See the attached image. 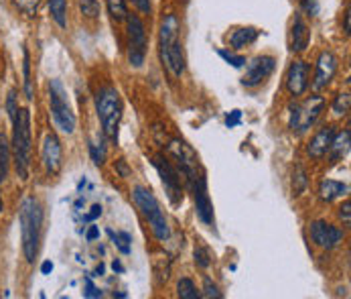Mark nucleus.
<instances>
[{
    "label": "nucleus",
    "mask_w": 351,
    "mask_h": 299,
    "mask_svg": "<svg viewBox=\"0 0 351 299\" xmlns=\"http://www.w3.org/2000/svg\"><path fill=\"white\" fill-rule=\"evenodd\" d=\"M325 106H327V100L321 94H313V96L301 100V102L291 104L289 106V129H291V133L297 137L306 135L317 124L321 114L325 112Z\"/></svg>",
    "instance_id": "obj_6"
},
{
    "label": "nucleus",
    "mask_w": 351,
    "mask_h": 299,
    "mask_svg": "<svg viewBox=\"0 0 351 299\" xmlns=\"http://www.w3.org/2000/svg\"><path fill=\"white\" fill-rule=\"evenodd\" d=\"M191 194H193V203H195V214L199 218V222L203 226H213L215 224V214H213V203L209 198V192H207V179H205V173L201 171L199 175H195L193 179L187 181Z\"/></svg>",
    "instance_id": "obj_12"
},
{
    "label": "nucleus",
    "mask_w": 351,
    "mask_h": 299,
    "mask_svg": "<svg viewBox=\"0 0 351 299\" xmlns=\"http://www.w3.org/2000/svg\"><path fill=\"white\" fill-rule=\"evenodd\" d=\"M308 188V175H306V169L302 165H297L295 171H293V194L295 196H302Z\"/></svg>",
    "instance_id": "obj_29"
},
{
    "label": "nucleus",
    "mask_w": 351,
    "mask_h": 299,
    "mask_svg": "<svg viewBox=\"0 0 351 299\" xmlns=\"http://www.w3.org/2000/svg\"><path fill=\"white\" fill-rule=\"evenodd\" d=\"M181 23L175 12H169L158 29V55L160 63L173 80H181L187 69L185 49L181 43Z\"/></svg>",
    "instance_id": "obj_2"
},
{
    "label": "nucleus",
    "mask_w": 351,
    "mask_h": 299,
    "mask_svg": "<svg viewBox=\"0 0 351 299\" xmlns=\"http://www.w3.org/2000/svg\"><path fill=\"white\" fill-rule=\"evenodd\" d=\"M260 35H262V31L256 29V27H236L228 35V41H230L232 49L240 51L244 49V47H250L252 43H256Z\"/></svg>",
    "instance_id": "obj_19"
},
{
    "label": "nucleus",
    "mask_w": 351,
    "mask_h": 299,
    "mask_svg": "<svg viewBox=\"0 0 351 299\" xmlns=\"http://www.w3.org/2000/svg\"><path fill=\"white\" fill-rule=\"evenodd\" d=\"M94 102H96V114H98L104 137L110 139L112 143H116L120 122L124 116V104L120 98V92L112 84H106L96 92Z\"/></svg>",
    "instance_id": "obj_4"
},
{
    "label": "nucleus",
    "mask_w": 351,
    "mask_h": 299,
    "mask_svg": "<svg viewBox=\"0 0 351 299\" xmlns=\"http://www.w3.org/2000/svg\"><path fill=\"white\" fill-rule=\"evenodd\" d=\"M276 63H278L276 57L274 55H266V53L256 55L254 59L246 61V65H244L246 71L242 76V86L244 88H258V86H262L274 74Z\"/></svg>",
    "instance_id": "obj_13"
},
{
    "label": "nucleus",
    "mask_w": 351,
    "mask_h": 299,
    "mask_svg": "<svg viewBox=\"0 0 351 299\" xmlns=\"http://www.w3.org/2000/svg\"><path fill=\"white\" fill-rule=\"evenodd\" d=\"M201 298H209V299H221L223 294L219 291V287L209 279V277H203V289H201Z\"/></svg>",
    "instance_id": "obj_35"
},
{
    "label": "nucleus",
    "mask_w": 351,
    "mask_h": 299,
    "mask_svg": "<svg viewBox=\"0 0 351 299\" xmlns=\"http://www.w3.org/2000/svg\"><path fill=\"white\" fill-rule=\"evenodd\" d=\"M51 19L59 29H67V0H47Z\"/></svg>",
    "instance_id": "obj_25"
},
{
    "label": "nucleus",
    "mask_w": 351,
    "mask_h": 299,
    "mask_svg": "<svg viewBox=\"0 0 351 299\" xmlns=\"http://www.w3.org/2000/svg\"><path fill=\"white\" fill-rule=\"evenodd\" d=\"M49 114L57 131L63 135H73L77 129V116L69 104L67 90L61 80L53 78L49 82Z\"/></svg>",
    "instance_id": "obj_7"
},
{
    "label": "nucleus",
    "mask_w": 351,
    "mask_h": 299,
    "mask_svg": "<svg viewBox=\"0 0 351 299\" xmlns=\"http://www.w3.org/2000/svg\"><path fill=\"white\" fill-rule=\"evenodd\" d=\"M351 203H350V199H346L343 203H341V208H339V218L343 220V224L346 226H350L351 224Z\"/></svg>",
    "instance_id": "obj_41"
},
{
    "label": "nucleus",
    "mask_w": 351,
    "mask_h": 299,
    "mask_svg": "<svg viewBox=\"0 0 351 299\" xmlns=\"http://www.w3.org/2000/svg\"><path fill=\"white\" fill-rule=\"evenodd\" d=\"M106 234L110 236L112 245L116 247V250L124 256H128L132 252V234L126 232V230H114V228H108Z\"/></svg>",
    "instance_id": "obj_22"
},
{
    "label": "nucleus",
    "mask_w": 351,
    "mask_h": 299,
    "mask_svg": "<svg viewBox=\"0 0 351 299\" xmlns=\"http://www.w3.org/2000/svg\"><path fill=\"white\" fill-rule=\"evenodd\" d=\"M301 12L306 14V16H311V19H315L319 14V2L317 0H302Z\"/></svg>",
    "instance_id": "obj_37"
},
{
    "label": "nucleus",
    "mask_w": 351,
    "mask_h": 299,
    "mask_svg": "<svg viewBox=\"0 0 351 299\" xmlns=\"http://www.w3.org/2000/svg\"><path fill=\"white\" fill-rule=\"evenodd\" d=\"M10 155L19 177L27 181L33 165V116L29 108H19L16 114L12 116Z\"/></svg>",
    "instance_id": "obj_3"
},
{
    "label": "nucleus",
    "mask_w": 351,
    "mask_h": 299,
    "mask_svg": "<svg viewBox=\"0 0 351 299\" xmlns=\"http://www.w3.org/2000/svg\"><path fill=\"white\" fill-rule=\"evenodd\" d=\"M177 296L181 299H199L201 291L197 289V285H195L193 279L183 277V279H179V283H177Z\"/></svg>",
    "instance_id": "obj_28"
},
{
    "label": "nucleus",
    "mask_w": 351,
    "mask_h": 299,
    "mask_svg": "<svg viewBox=\"0 0 351 299\" xmlns=\"http://www.w3.org/2000/svg\"><path fill=\"white\" fill-rule=\"evenodd\" d=\"M339 67V59L331 49H325L319 53L317 63H315V76L313 82L308 84V88H313L315 94H321L323 90H327L337 74Z\"/></svg>",
    "instance_id": "obj_14"
},
{
    "label": "nucleus",
    "mask_w": 351,
    "mask_h": 299,
    "mask_svg": "<svg viewBox=\"0 0 351 299\" xmlns=\"http://www.w3.org/2000/svg\"><path fill=\"white\" fill-rule=\"evenodd\" d=\"M217 55H219L226 63H230L232 67H236V69H242V67L246 65V57H244V55H240V53H234L232 49H223V47H219V49H217Z\"/></svg>",
    "instance_id": "obj_32"
},
{
    "label": "nucleus",
    "mask_w": 351,
    "mask_h": 299,
    "mask_svg": "<svg viewBox=\"0 0 351 299\" xmlns=\"http://www.w3.org/2000/svg\"><path fill=\"white\" fill-rule=\"evenodd\" d=\"M53 273V263L51 261H43L41 263V275H51Z\"/></svg>",
    "instance_id": "obj_46"
},
{
    "label": "nucleus",
    "mask_w": 351,
    "mask_h": 299,
    "mask_svg": "<svg viewBox=\"0 0 351 299\" xmlns=\"http://www.w3.org/2000/svg\"><path fill=\"white\" fill-rule=\"evenodd\" d=\"M152 167L156 169L160 181H162V188H165V194L169 201L173 206H179L183 203L185 198V186H183V175L179 173V169L171 163L169 157L165 155H156L152 157Z\"/></svg>",
    "instance_id": "obj_9"
},
{
    "label": "nucleus",
    "mask_w": 351,
    "mask_h": 299,
    "mask_svg": "<svg viewBox=\"0 0 351 299\" xmlns=\"http://www.w3.org/2000/svg\"><path fill=\"white\" fill-rule=\"evenodd\" d=\"M350 106H351L350 92H339V94L335 96V100H333V104H331V112H333L337 118H341V116H348Z\"/></svg>",
    "instance_id": "obj_30"
},
{
    "label": "nucleus",
    "mask_w": 351,
    "mask_h": 299,
    "mask_svg": "<svg viewBox=\"0 0 351 299\" xmlns=\"http://www.w3.org/2000/svg\"><path fill=\"white\" fill-rule=\"evenodd\" d=\"M308 84H311V65L304 59H295L285 76L287 92L291 94V98L299 100L306 94Z\"/></svg>",
    "instance_id": "obj_15"
},
{
    "label": "nucleus",
    "mask_w": 351,
    "mask_h": 299,
    "mask_svg": "<svg viewBox=\"0 0 351 299\" xmlns=\"http://www.w3.org/2000/svg\"><path fill=\"white\" fill-rule=\"evenodd\" d=\"M43 222H45V208L41 199L37 196H27L19 206V226H21V249L29 265L35 263L41 249Z\"/></svg>",
    "instance_id": "obj_1"
},
{
    "label": "nucleus",
    "mask_w": 351,
    "mask_h": 299,
    "mask_svg": "<svg viewBox=\"0 0 351 299\" xmlns=\"http://www.w3.org/2000/svg\"><path fill=\"white\" fill-rule=\"evenodd\" d=\"M104 133H101L100 141H90V157L94 161L96 167H101L106 163V143H104Z\"/></svg>",
    "instance_id": "obj_31"
},
{
    "label": "nucleus",
    "mask_w": 351,
    "mask_h": 299,
    "mask_svg": "<svg viewBox=\"0 0 351 299\" xmlns=\"http://www.w3.org/2000/svg\"><path fill=\"white\" fill-rule=\"evenodd\" d=\"M240 122H242V110H232V112L226 116V126H228V129H236Z\"/></svg>",
    "instance_id": "obj_40"
},
{
    "label": "nucleus",
    "mask_w": 351,
    "mask_h": 299,
    "mask_svg": "<svg viewBox=\"0 0 351 299\" xmlns=\"http://www.w3.org/2000/svg\"><path fill=\"white\" fill-rule=\"evenodd\" d=\"M193 261H195V265L199 269H203V271L211 267V254H209V250L205 249V247H195V250H193Z\"/></svg>",
    "instance_id": "obj_34"
},
{
    "label": "nucleus",
    "mask_w": 351,
    "mask_h": 299,
    "mask_svg": "<svg viewBox=\"0 0 351 299\" xmlns=\"http://www.w3.org/2000/svg\"><path fill=\"white\" fill-rule=\"evenodd\" d=\"M108 6V14L112 16L114 23L126 21L128 16V0H106Z\"/></svg>",
    "instance_id": "obj_27"
},
{
    "label": "nucleus",
    "mask_w": 351,
    "mask_h": 299,
    "mask_svg": "<svg viewBox=\"0 0 351 299\" xmlns=\"http://www.w3.org/2000/svg\"><path fill=\"white\" fill-rule=\"evenodd\" d=\"M77 8L82 12L84 19L88 21H98L101 14V2L100 0H77Z\"/></svg>",
    "instance_id": "obj_26"
},
{
    "label": "nucleus",
    "mask_w": 351,
    "mask_h": 299,
    "mask_svg": "<svg viewBox=\"0 0 351 299\" xmlns=\"http://www.w3.org/2000/svg\"><path fill=\"white\" fill-rule=\"evenodd\" d=\"M10 161H12V155H10V143H8L6 135H4V133H0V184H4V181H6V177H8Z\"/></svg>",
    "instance_id": "obj_24"
},
{
    "label": "nucleus",
    "mask_w": 351,
    "mask_h": 299,
    "mask_svg": "<svg viewBox=\"0 0 351 299\" xmlns=\"http://www.w3.org/2000/svg\"><path fill=\"white\" fill-rule=\"evenodd\" d=\"M337 129L333 124H325L321 126L313 137L311 141L306 143V155L313 159V161H321L327 157V153L331 149V143H333V137H335Z\"/></svg>",
    "instance_id": "obj_17"
},
{
    "label": "nucleus",
    "mask_w": 351,
    "mask_h": 299,
    "mask_svg": "<svg viewBox=\"0 0 351 299\" xmlns=\"http://www.w3.org/2000/svg\"><path fill=\"white\" fill-rule=\"evenodd\" d=\"M116 169H118V173H120L122 177H130V173H132V171L128 169V165H126L124 159H118V161H116Z\"/></svg>",
    "instance_id": "obj_44"
},
{
    "label": "nucleus",
    "mask_w": 351,
    "mask_h": 299,
    "mask_svg": "<svg viewBox=\"0 0 351 299\" xmlns=\"http://www.w3.org/2000/svg\"><path fill=\"white\" fill-rule=\"evenodd\" d=\"M41 165L49 177H57L63 169V147L55 133L47 131L41 143Z\"/></svg>",
    "instance_id": "obj_16"
},
{
    "label": "nucleus",
    "mask_w": 351,
    "mask_h": 299,
    "mask_svg": "<svg viewBox=\"0 0 351 299\" xmlns=\"http://www.w3.org/2000/svg\"><path fill=\"white\" fill-rule=\"evenodd\" d=\"M12 4H14L23 14H27V16H37V12H39L43 0H12Z\"/></svg>",
    "instance_id": "obj_33"
},
{
    "label": "nucleus",
    "mask_w": 351,
    "mask_h": 299,
    "mask_svg": "<svg viewBox=\"0 0 351 299\" xmlns=\"http://www.w3.org/2000/svg\"><path fill=\"white\" fill-rule=\"evenodd\" d=\"M104 294L100 291V287L94 283V279L88 275V277H84V298L88 299H100Z\"/></svg>",
    "instance_id": "obj_36"
},
{
    "label": "nucleus",
    "mask_w": 351,
    "mask_h": 299,
    "mask_svg": "<svg viewBox=\"0 0 351 299\" xmlns=\"http://www.w3.org/2000/svg\"><path fill=\"white\" fill-rule=\"evenodd\" d=\"M101 210H104V208H101V203H94V206L90 208V212L84 216V220H86V222H96V220L101 216Z\"/></svg>",
    "instance_id": "obj_42"
},
{
    "label": "nucleus",
    "mask_w": 351,
    "mask_h": 299,
    "mask_svg": "<svg viewBox=\"0 0 351 299\" xmlns=\"http://www.w3.org/2000/svg\"><path fill=\"white\" fill-rule=\"evenodd\" d=\"M100 239V226H88V232H86V241L88 243H96Z\"/></svg>",
    "instance_id": "obj_43"
},
{
    "label": "nucleus",
    "mask_w": 351,
    "mask_h": 299,
    "mask_svg": "<svg viewBox=\"0 0 351 299\" xmlns=\"http://www.w3.org/2000/svg\"><path fill=\"white\" fill-rule=\"evenodd\" d=\"M6 110H8V116H10V120H12V116H14L16 110H19V104H16V90H10V92H8V96H6Z\"/></svg>",
    "instance_id": "obj_39"
},
{
    "label": "nucleus",
    "mask_w": 351,
    "mask_h": 299,
    "mask_svg": "<svg viewBox=\"0 0 351 299\" xmlns=\"http://www.w3.org/2000/svg\"><path fill=\"white\" fill-rule=\"evenodd\" d=\"M350 23H351V12H350V8H348V10H346V25H343V33H346V35H348V37H350Z\"/></svg>",
    "instance_id": "obj_47"
},
{
    "label": "nucleus",
    "mask_w": 351,
    "mask_h": 299,
    "mask_svg": "<svg viewBox=\"0 0 351 299\" xmlns=\"http://www.w3.org/2000/svg\"><path fill=\"white\" fill-rule=\"evenodd\" d=\"M350 194V186L343 184V181H337V179H323L319 184V198L327 203L335 201L339 198H346Z\"/></svg>",
    "instance_id": "obj_20"
},
{
    "label": "nucleus",
    "mask_w": 351,
    "mask_h": 299,
    "mask_svg": "<svg viewBox=\"0 0 351 299\" xmlns=\"http://www.w3.org/2000/svg\"><path fill=\"white\" fill-rule=\"evenodd\" d=\"M130 198L134 201V206L138 208V212L143 214V218L149 222L154 239L158 243H167L171 239V226H169L165 210H162V206L156 199V196L147 186H134L132 192H130Z\"/></svg>",
    "instance_id": "obj_5"
},
{
    "label": "nucleus",
    "mask_w": 351,
    "mask_h": 299,
    "mask_svg": "<svg viewBox=\"0 0 351 299\" xmlns=\"http://www.w3.org/2000/svg\"><path fill=\"white\" fill-rule=\"evenodd\" d=\"M112 298H120V299H126V298H128V294H124V291H120V294H116V291H114V294H112Z\"/></svg>",
    "instance_id": "obj_49"
},
{
    "label": "nucleus",
    "mask_w": 351,
    "mask_h": 299,
    "mask_svg": "<svg viewBox=\"0 0 351 299\" xmlns=\"http://www.w3.org/2000/svg\"><path fill=\"white\" fill-rule=\"evenodd\" d=\"M308 45H311V27L306 25L302 12H295L289 31V49L301 55L308 49Z\"/></svg>",
    "instance_id": "obj_18"
},
{
    "label": "nucleus",
    "mask_w": 351,
    "mask_h": 299,
    "mask_svg": "<svg viewBox=\"0 0 351 299\" xmlns=\"http://www.w3.org/2000/svg\"><path fill=\"white\" fill-rule=\"evenodd\" d=\"M308 234H311L313 245L321 250L337 249L346 241V230L327 220H313L308 224Z\"/></svg>",
    "instance_id": "obj_11"
},
{
    "label": "nucleus",
    "mask_w": 351,
    "mask_h": 299,
    "mask_svg": "<svg viewBox=\"0 0 351 299\" xmlns=\"http://www.w3.org/2000/svg\"><path fill=\"white\" fill-rule=\"evenodd\" d=\"M149 53V39H147V25L141 14L126 16V57L132 67H143Z\"/></svg>",
    "instance_id": "obj_8"
},
{
    "label": "nucleus",
    "mask_w": 351,
    "mask_h": 299,
    "mask_svg": "<svg viewBox=\"0 0 351 299\" xmlns=\"http://www.w3.org/2000/svg\"><path fill=\"white\" fill-rule=\"evenodd\" d=\"M112 271H114V273H118V275H122V273H124V265L120 263V258H114V261H112Z\"/></svg>",
    "instance_id": "obj_45"
},
{
    "label": "nucleus",
    "mask_w": 351,
    "mask_h": 299,
    "mask_svg": "<svg viewBox=\"0 0 351 299\" xmlns=\"http://www.w3.org/2000/svg\"><path fill=\"white\" fill-rule=\"evenodd\" d=\"M130 2L138 10V14H143V16H149L152 12V0H130Z\"/></svg>",
    "instance_id": "obj_38"
},
{
    "label": "nucleus",
    "mask_w": 351,
    "mask_h": 299,
    "mask_svg": "<svg viewBox=\"0 0 351 299\" xmlns=\"http://www.w3.org/2000/svg\"><path fill=\"white\" fill-rule=\"evenodd\" d=\"M350 147H351V131L350 129H343L339 133H335L333 137V143H331V149H329V159L331 163H339L343 161L348 155H350Z\"/></svg>",
    "instance_id": "obj_21"
},
{
    "label": "nucleus",
    "mask_w": 351,
    "mask_h": 299,
    "mask_svg": "<svg viewBox=\"0 0 351 299\" xmlns=\"http://www.w3.org/2000/svg\"><path fill=\"white\" fill-rule=\"evenodd\" d=\"M167 149H169V155L175 159V163H177L175 167H177L179 173L183 175L185 184H187L189 179H193L195 175H199V157H197L195 151L191 149V145H187L183 139H173V141L167 145Z\"/></svg>",
    "instance_id": "obj_10"
},
{
    "label": "nucleus",
    "mask_w": 351,
    "mask_h": 299,
    "mask_svg": "<svg viewBox=\"0 0 351 299\" xmlns=\"http://www.w3.org/2000/svg\"><path fill=\"white\" fill-rule=\"evenodd\" d=\"M104 273H106V265L100 263V265L96 267V271H94V277H104Z\"/></svg>",
    "instance_id": "obj_48"
},
{
    "label": "nucleus",
    "mask_w": 351,
    "mask_h": 299,
    "mask_svg": "<svg viewBox=\"0 0 351 299\" xmlns=\"http://www.w3.org/2000/svg\"><path fill=\"white\" fill-rule=\"evenodd\" d=\"M23 90L27 100L35 98V90H33V76H31V53L25 47L23 49Z\"/></svg>",
    "instance_id": "obj_23"
}]
</instances>
